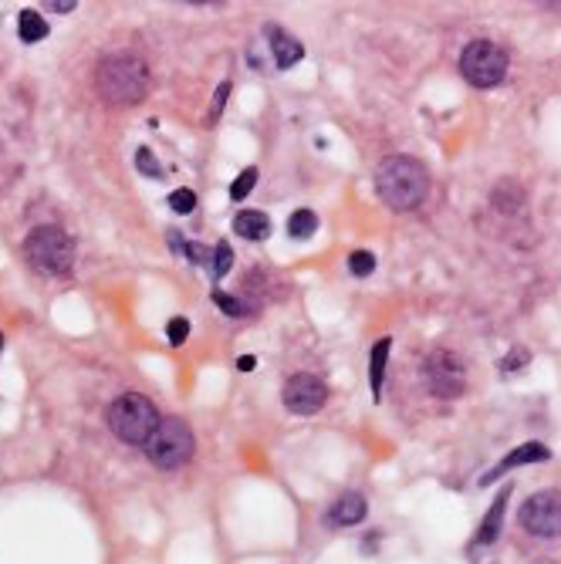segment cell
<instances>
[{"instance_id":"d6986e66","label":"cell","mask_w":561,"mask_h":564,"mask_svg":"<svg viewBox=\"0 0 561 564\" xmlns=\"http://www.w3.org/2000/svg\"><path fill=\"white\" fill-rule=\"evenodd\" d=\"M376 271V254L372 250H352L348 254V274L352 277H369Z\"/></svg>"},{"instance_id":"4fadbf2b","label":"cell","mask_w":561,"mask_h":564,"mask_svg":"<svg viewBox=\"0 0 561 564\" xmlns=\"http://www.w3.org/2000/svg\"><path fill=\"white\" fill-rule=\"evenodd\" d=\"M234 233L244 237V240H268L270 217L264 210H240L234 217Z\"/></svg>"},{"instance_id":"ba28073f","label":"cell","mask_w":561,"mask_h":564,"mask_svg":"<svg viewBox=\"0 0 561 564\" xmlns=\"http://www.w3.org/2000/svg\"><path fill=\"white\" fill-rule=\"evenodd\" d=\"M427 382L437 399H460L467 392V366L457 352L437 348L427 358Z\"/></svg>"},{"instance_id":"7402d4cb","label":"cell","mask_w":561,"mask_h":564,"mask_svg":"<svg viewBox=\"0 0 561 564\" xmlns=\"http://www.w3.org/2000/svg\"><path fill=\"white\" fill-rule=\"evenodd\" d=\"M135 166H139V173H143V176H153V179L163 176V166H159V159L153 155V149H149V145H143V149L135 153Z\"/></svg>"},{"instance_id":"44dd1931","label":"cell","mask_w":561,"mask_h":564,"mask_svg":"<svg viewBox=\"0 0 561 564\" xmlns=\"http://www.w3.org/2000/svg\"><path fill=\"white\" fill-rule=\"evenodd\" d=\"M169 210H173V213H180V217H186V213H193V210H196V193H193L190 186L176 189V193L169 197Z\"/></svg>"},{"instance_id":"83f0119b","label":"cell","mask_w":561,"mask_h":564,"mask_svg":"<svg viewBox=\"0 0 561 564\" xmlns=\"http://www.w3.org/2000/svg\"><path fill=\"white\" fill-rule=\"evenodd\" d=\"M237 368H240V372H254V368H258V358H254V355H240V358H237Z\"/></svg>"},{"instance_id":"484cf974","label":"cell","mask_w":561,"mask_h":564,"mask_svg":"<svg viewBox=\"0 0 561 564\" xmlns=\"http://www.w3.org/2000/svg\"><path fill=\"white\" fill-rule=\"evenodd\" d=\"M230 81H220L217 85V91H214V101H210V115H206V125H217V119H220V112H224V105H227V99H230Z\"/></svg>"},{"instance_id":"7c38bea8","label":"cell","mask_w":561,"mask_h":564,"mask_svg":"<svg viewBox=\"0 0 561 564\" xmlns=\"http://www.w3.org/2000/svg\"><path fill=\"white\" fill-rule=\"evenodd\" d=\"M507 500H511V490H497V500L491 504V510H487V517H483L481 531H477V537H473V548L497 541V534H501V524H504Z\"/></svg>"},{"instance_id":"3957f363","label":"cell","mask_w":561,"mask_h":564,"mask_svg":"<svg viewBox=\"0 0 561 564\" xmlns=\"http://www.w3.org/2000/svg\"><path fill=\"white\" fill-rule=\"evenodd\" d=\"M159 426V412L146 396L125 392L109 406V430L125 442V446H146L149 436Z\"/></svg>"},{"instance_id":"4316f807","label":"cell","mask_w":561,"mask_h":564,"mask_svg":"<svg viewBox=\"0 0 561 564\" xmlns=\"http://www.w3.org/2000/svg\"><path fill=\"white\" fill-rule=\"evenodd\" d=\"M45 7L48 11H55V14H68V11H75L79 4H75V0H48Z\"/></svg>"},{"instance_id":"30bf717a","label":"cell","mask_w":561,"mask_h":564,"mask_svg":"<svg viewBox=\"0 0 561 564\" xmlns=\"http://www.w3.org/2000/svg\"><path fill=\"white\" fill-rule=\"evenodd\" d=\"M545 460H551V450L548 446H541V442L528 440L521 442V446H514L511 453L501 460V463L494 466V470H487V474L481 476V487H491L497 476L511 474V470H517V466H528V463H545Z\"/></svg>"},{"instance_id":"5b68a950","label":"cell","mask_w":561,"mask_h":564,"mask_svg":"<svg viewBox=\"0 0 561 564\" xmlns=\"http://www.w3.org/2000/svg\"><path fill=\"white\" fill-rule=\"evenodd\" d=\"M149 456V463L159 466V470H176L193 456V430L183 420L169 416V420H159L156 432L149 436V442L143 446Z\"/></svg>"},{"instance_id":"8992f818","label":"cell","mask_w":561,"mask_h":564,"mask_svg":"<svg viewBox=\"0 0 561 564\" xmlns=\"http://www.w3.org/2000/svg\"><path fill=\"white\" fill-rule=\"evenodd\" d=\"M507 51L497 48L494 41H471L460 51V71L473 89H497L507 78Z\"/></svg>"},{"instance_id":"52a82bcc","label":"cell","mask_w":561,"mask_h":564,"mask_svg":"<svg viewBox=\"0 0 561 564\" xmlns=\"http://www.w3.org/2000/svg\"><path fill=\"white\" fill-rule=\"evenodd\" d=\"M521 527L535 537H561V490H538L524 500V507L517 514Z\"/></svg>"},{"instance_id":"9a60e30c","label":"cell","mask_w":561,"mask_h":564,"mask_svg":"<svg viewBox=\"0 0 561 564\" xmlns=\"http://www.w3.org/2000/svg\"><path fill=\"white\" fill-rule=\"evenodd\" d=\"M389 352H393V338H379L372 345V366H369V382H372V399H382V382H386V366H389Z\"/></svg>"},{"instance_id":"d4e9b609","label":"cell","mask_w":561,"mask_h":564,"mask_svg":"<svg viewBox=\"0 0 561 564\" xmlns=\"http://www.w3.org/2000/svg\"><path fill=\"white\" fill-rule=\"evenodd\" d=\"M166 338H169V345L173 348H180L186 338H190V318H169V325H166Z\"/></svg>"},{"instance_id":"2e32d148","label":"cell","mask_w":561,"mask_h":564,"mask_svg":"<svg viewBox=\"0 0 561 564\" xmlns=\"http://www.w3.org/2000/svg\"><path fill=\"white\" fill-rule=\"evenodd\" d=\"M17 34H21L24 45H37L48 37V24L37 11H21L17 14Z\"/></svg>"},{"instance_id":"8fae6325","label":"cell","mask_w":561,"mask_h":564,"mask_svg":"<svg viewBox=\"0 0 561 564\" xmlns=\"http://www.w3.org/2000/svg\"><path fill=\"white\" fill-rule=\"evenodd\" d=\"M328 524H335V527H359L362 520L369 517V504H365V497H362L359 490H348V494H342V497L328 507Z\"/></svg>"},{"instance_id":"7a4b0ae2","label":"cell","mask_w":561,"mask_h":564,"mask_svg":"<svg viewBox=\"0 0 561 564\" xmlns=\"http://www.w3.org/2000/svg\"><path fill=\"white\" fill-rule=\"evenodd\" d=\"M95 89L109 105H135L149 95V65L132 51L105 55L95 68Z\"/></svg>"},{"instance_id":"cb8c5ba5","label":"cell","mask_w":561,"mask_h":564,"mask_svg":"<svg viewBox=\"0 0 561 564\" xmlns=\"http://www.w3.org/2000/svg\"><path fill=\"white\" fill-rule=\"evenodd\" d=\"M214 304L224 314H230V318H244V314H250V308L244 304L240 298H230V294H220V291H214Z\"/></svg>"},{"instance_id":"6da1fadb","label":"cell","mask_w":561,"mask_h":564,"mask_svg":"<svg viewBox=\"0 0 561 564\" xmlns=\"http://www.w3.org/2000/svg\"><path fill=\"white\" fill-rule=\"evenodd\" d=\"M376 193L389 210L409 213L416 210L429 193L427 166L413 155H389L376 169Z\"/></svg>"},{"instance_id":"5bb4252c","label":"cell","mask_w":561,"mask_h":564,"mask_svg":"<svg viewBox=\"0 0 561 564\" xmlns=\"http://www.w3.org/2000/svg\"><path fill=\"white\" fill-rule=\"evenodd\" d=\"M270 55L278 61V68H294L304 58V48L298 37H291L288 31H270Z\"/></svg>"},{"instance_id":"9c48e42d","label":"cell","mask_w":561,"mask_h":564,"mask_svg":"<svg viewBox=\"0 0 561 564\" xmlns=\"http://www.w3.org/2000/svg\"><path fill=\"white\" fill-rule=\"evenodd\" d=\"M325 399H328V386L318 376H308V372L291 376L288 386H284V406L294 416H314V412L325 406Z\"/></svg>"},{"instance_id":"f546056e","label":"cell","mask_w":561,"mask_h":564,"mask_svg":"<svg viewBox=\"0 0 561 564\" xmlns=\"http://www.w3.org/2000/svg\"><path fill=\"white\" fill-rule=\"evenodd\" d=\"M0 348H4V332H0Z\"/></svg>"},{"instance_id":"ffe728a7","label":"cell","mask_w":561,"mask_h":564,"mask_svg":"<svg viewBox=\"0 0 561 564\" xmlns=\"http://www.w3.org/2000/svg\"><path fill=\"white\" fill-rule=\"evenodd\" d=\"M531 362V352L528 348H521V345H514L511 352L501 358V376H514L517 368H524Z\"/></svg>"},{"instance_id":"f1b7e54d","label":"cell","mask_w":561,"mask_h":564,"mask_svg":"<svg viewBox=\"0 0 561 564\" xmlns=\"http://www.w3.org/2000/svg\"><path fill=\"white\" fill-rule=\"evenodd\" d=\"M531 564H558V561H551V558H541V561H531Z\"/></svg>"},{"instance_id":"ac0fdd59","label":"cell","mask_w":561,"mask_h":564,"mask_svg":"<svg viewBox=\"0 0 561 564\" xmlns=\"http://www.w3.org/2000/svg\"><path fill=\"white\" fill-rule=\"evenodd\" d=\"M258 179H260V173H258L254 166L244 169V173H240V176H237L234 183H230V199H237V203H240V199H248L250 189L258 186Z\"/></svg>"},{"instance_id":"e0dca14e","label":"cell","mask_w":561,"mask_h":564,"mask_svg":"<svg viewBox=\"0 0 561 564\" xmlns=\"http://www.w3.org/2000/svg\"><path fill=\"white\" fill-rule=\"evenodd\" d=\"M314 230H318V213L314 210H294L288 217V233L294 240H308V237H314Z\"/></svg>"},{"instance_id":"277c9868","label":"cell","mask_w":561,"mask_h":564,"mask_svg":"<svg viewBox=\"0 0 561 564\" xmlns=\"http://www.w3.org/2000/svg\"><path fill=\"white\" fill-rule=\"evenodd\" d=\"M24 250L37 271L51 277H68L75 271V240L61 227H34L24 240Z\"/></svg>"},{"instance_id":"603a6c76","label":"cell","mask_w":561,"mask_h":564,"mask_svg":"<svg viewBox=\"0 0 561 564\" xmlns=\"http://www.w3.org/2000/svg\"><path fill=\"white\" fill-rule=\"evenodd\" d=\"M230 267H234V247L227 244V240H220V244L214 247V274L227 277L230 274Z\"/></svg>"}]
</instances>
